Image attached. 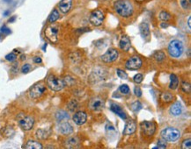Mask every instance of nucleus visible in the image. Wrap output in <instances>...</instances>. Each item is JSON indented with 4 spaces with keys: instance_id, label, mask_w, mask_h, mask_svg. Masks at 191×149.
Returning a JSON list of instances; mask_svg holds the SVG:
<instances>
[{
    "instance_id": "obj_1",
    "label": "nucleus",
    "mask_w": 191,
    "mask_h": 149,
    "mask_svg": "<svg viewBox=\"0 0 191 149\" xmlns=\"http://www.w3.org/2000/svg\"><path fill=\"white\" fill-rule=\"evenodd\" d=\"M113 7L114 12L123 18L130 17L134 12V7L129 0H117L114 3Z\"/></svg>"
},
{
    "instance_id": "obj_2",
    "label": "nucleus",
    "mask_w": 191,
    "mask_h": 149,
    "mask_svg": "<svg viewBox=\"0 0 191 149\" xmlns=\"http://www.w3.org/2000/svg\"><path fill=\"white\" fill-rule=\"evenodd\" d=\"M46 82H47V86L53 91H62L65 85L64 82L55 75H50L46 80Z\"/></svg>"
},
{
    "instance_id": "obj_3",
    "label": "nucleus",
    "mask_w": 191,
    "mask_h": 149,
    "mask_svg": "<svg viewBox=\"0 0 191 149\" xmlns=\"http://www.w3.org/2000/svg\"><path fill=\"white\" fill-rule=\"evenodd\" d=\"M183 50H184V47H183L182 41H178V40H173L169 43L168 53L173 58L180 57L183 53Z\"/></svg>"
},
{
    "instance_id": "obj_4",
    "label": "nucleus",
    "mask_w": 191,
    "mask_h": 149,
    "mask_svg": "<svg viewBox=\"0 0 191 149\" xmlns=\"http://www.w3.org/2000/svg\"><path fill=\"white\" fill-rule=\"evenodd\" d=\"M180 136H181L180 131L173 127L165 128L161 132V137L165 141H171V142L176 141L180 138Z\"/></svg>"
},
{
    "instance_id": "obj_5",
    "label": "nucleus",
    "mask_w": 191,
    "mask_h": 149,
    "mask_svg": "<svg viewBox=\"0 0 191 149\" xmlns=\"http://www.w3.org/2000/svg\"><path fill=\"white\" fill-rule=\"evenodd\" d=\"M46 92V86L43 82H38L36 84L33 86L28 92V95L30 98L34 100L39 99L41 98L42 96L44 95Z\"/></svg>"
},
{
    "instance_id": "obj_6",
    "label": "nucleus",
    "mask_w": 191,
    "mask_h": 149,
    "mask_svg": "<svg viewBox=\"0 0 191 149\" xmlns=\"http://www.w3.org/2000/svg\"><path fill=\"white\" fill-rule=\"evenodd\" d=\"M105 18L104 12L100 9H96L92 12L90 14V18L89 20L91 22L92 25L95 26V27H100V25L103 23Z\"/></svg>"
},
{
    "instance_id": "obj_7",
    "label": "nucleus",
    "mask_w": 191,
    "mask_h": 149,
    "mask_svg": "<svg viewBox=\"0 0 191 149\" xmlns=\"http://www.w3.org/2000/svg\"><path fill=\"white\" fill-rule=\"evenodd\" d=\"M19 127L22 128L24 131H29L31 130L34 125V117L31 116H26V115H22L20 117H19Z\"/></svg>"
},
{
    "instance_id": "obj_8",
    "label": "nucleus",
    "mask_w": 191,
    "mask_h": 149,
    "mask_svg": "<svg viewBox=\"0 0 191 149\" xmlns=\"http://www.w3.org/2000/svg\"><path fill=\"white\" fill-rule=\"evenodd\" d=\"M46 38L52 43H56L58 41V27L56 25H50L45 29Z\"/></svg>"
},
{
    "instance_id": "obj_9",
    "label": "nucleus",
    "mask_w": 191,
    "mask_h": 149,
    "mask_svg": "<svg viewBox=\"0 0 191 149\" xmlns=\"http://www.w3.org/2000/svg\"><path fill=\"white\" fill-rule=\"evenodd\" d=\"M119 53L115 48H109L106 53H105L102 56H101V60L106 62V63H111L115 62L117 58H118Z\"/></svg>"
},
{
    "instance_id": "obj_10",
    "label": "nucleus",
    "mask_w": 191,
    "mask_h": 149,
    "mask_svg": "<svg viewBox=\"0 0 191 149\" xmlns=\"http://www.w3.org/2000/svg\"><path fill=\"white\" fill-rule=\"evenodd\" d=\"M142 60L138 56H133L128 60L125 63V67L129 70H136L142 67Z\"/></svg>"
},
{
    "instance_id": "obj_11",
    "label": "nucleus",
    "mask_w": 191,
    "mask_h": 149,
    "mask_svg": "<svg viewBox=\"0 0 191 149\" xmlns=\"http://www.w3.org/2000/svg\"><path fill=\"white\" fill-rule=\"evenodd\" d=\"M142 132L147 136H152L156 131V125L152 121H143L140 124Z\"/></svg>"
},
{
    "instance_id": "obj_12",
    "label": "nucleus",
    "mask_w": 191,
    "mask_h": 149,
    "mask_svg": "<svg viewBox=\"0 0 191 149\" xmlns=\"http://www.w3.org/2000/svg\"><path fill=\"white\" fill-rule=\"evenodd\" d=\"M105 102L102 98H100L99 97H93L91 99L90 103H89V108L91 109L93 112H100L102 109L104 108Z\"/></svg>"
},
{
    "instance_id": "obj_13",
    "label": "nucleus",
    "mask_w": 191,
    "mask_h": 149,
    "mask_svg": "<svg viewBox=\"0 0 191 149\" xmlns=\"http://www.w3.org/2000/svg\"><path fill=\"white\" fill-rule=\"evenodd\" d=\"M87 115L85 112H77L73 116V121L77 126H82L87 122Z\"/></svg>"
},
{
    "instance_id": "obj_14",
    "label": "nucleus",
    "mask_w": 191,
    "mask_h": 149,
    "mask_svg": "<svg viewBox=\"0 0 191 149\" xmlns=\"http://www.w3.org/2000/svg\"><path fill=\"white\" fill-rule=\"evenodd\" d=\"M72 6V0H61L58 4V9L63 13H67Z\"/></svg>"
},
{
    "instance_id": "obj_15",
    "label": "nucleus",
    "mask_w": 191,
    "mask_h": 149,
    "mask_svg": "<svg viewBox=\"0 0 191 149\" xmlns=\"http://www.w3.org/2000/svg\"><path fill=\"white\" fill-rule=\"evenodd\" d=\"M136 124L134 120H129L126 125H125V127H124V131H123V134L124 135H130V134H133L135 132H136Z\"/></svg>"
},
{
    "instance_id": "obj_16",
    "label": "nucleus",
    "mask_w": 191,
    "mask_h": 149,
    "mask_svg": "<svg viewBox=\"0 0 191 149\" xmlns=\"http://www.w3.org/2000/svg\"><path fill=\"white\" fill-rule=\"evenodd\" d=\"M58 131L64 134V135H69L71 133H72L73 132V128L71 126V124L68 122H63L61 123L58 127Z\"/></svg>"
},
{
    "instance_id": "obj_17",
    "label": "nucleus",
    "mask_w": 191,
    "mask_h": 149,
    "mask_svg": "<svg viewBox=\"0 0 191 149\" xmlns=\"http://www.w3.org/2000/svg\"><path fill=\"white\" fill-rule=\"evenodd\" d=\"M119 47L120 48L125 52H127L128 50L131 47V42H130V38L126 35H123L121 40H120V42H119Z\"/></svg>"
},
{
    "instance_id": "obj_18",
    "label": "nucleus",
    "mask_w": 191,
    "mask_h": 149,
    "mask_svg": "<svg viewBox=\"0 0 191 149\" xmlns=\"http://www.w3.org/2000/svg\"><path fill=\"white\" fill-rule=\"evenodd\" d=\"M110 109H111V111H112L113 112L115 113V114H116L117 116H119L121 118H123V119H126V118H127L126 113L124 112V111L121 108V106H119L118 104H111Z\"/></svg>"
},
{
    "instance_id": "obj_19",
    "label": "nucleus",
    "mask_w": 191,
    "mask_h": 149,
    "mask_svg": "<svg viewBox=\"0 0 191 149\" xmlns=\"http://www.w3.org/2000/svg\"><path fill=\"white\" fill-rule=\"evenodd\" d=\"M139 31L140 34L144 39H149L150 38V28L147 23H141L139 25Z\"/></svg>"
},
{
    "instance_id": "obj_20",
    "label": "nucleus",
    "mask_w": 191,
    "mask_h": 149,
    "mask_svg": "<svg viewBox=\"0 0 191 149\" xmlns=\"http://www.w3.org/2000/svg\"><path fill=\"white\" fill-rule=\"evenodd\" d=\"M182 112V106L180 102H176L171 106L170 108V113L173 116H179Z\"/></svg>"
},
{
    "instance_id": "obj_21",
    "label": "nucleus",
    "mask_w": 191,
    "mask_h": 149,
    "mask_svg": "<svg viewBox=\"0 0 191 149\" xmlns=\"http://www.w3.org/2000/svg\"><path fill=\"white\" fill-rule=\"evenodd\" d=\"M50 129H38L36 132V137L40 140H46L50 135Z\"/></svg>"
},
{
    "instance_id": "obj_22",
    "label": "nucleus",
    "mask_w": 191,
    "mask_h": 149,
    "mask_svg": "<svg viewBox=\"0 0 191 149\" xmlns=\"http://www.w3.org/2000/svg\"><path fill=\"white\" fill-rule=\"evenodd\" d=\"M179 85V78L176 75L171 74L170 75V83H169V89L170 90H176Z\"/></svg>"
},
{
    "instance_id": "obj_23",
    "label": "nucleus",
    "mask_w": 191,
    "mask_h": 149,
    "mask_svg": "<svg viewBox=\"0 0 191 149\" xmlns=\"http://www.w3.org/2000/svg\"><path fill=\"white\" fill-rule=\"evenodd\" d=\"M43 147L41 143L34 141V140H29L25 146V148L27 149H41Z\"/></svg>"
},
{
    "instance_id": "obj_24",
    "label": "nucleus",
    "mask_w": 191,
    "mask_h": 149,
    "mask_svg": "<svg viewBox=\"0 0 191 149\" xmlns=\"http://www.w3.org/2000/svg\"><path fill=\"white\" fill-rule=\"evenodd\" d=\"M60 17L59 12L57 9H54L52 11V12L50 13V15L49 16V18H48V21L50 23H54L56 22Z\"/></svg>"
},
{
    "instance_id": "obj_25",
    "label": "nucleus",
    "mask_w": 191,
    "mask_h": 149,
    "mask_svg": "<svg viewBox=\"0 0 191 149\" xmlns=\"http://www.w3.org/2000/svg\"><path fill=\"white\" fill-rule=\"evenodd\" d=\"M56 119L58 121L61 122V121H64V120L68 119L69 115L68 113L64 112V111H58L56 113Z\"/></svg>"
},
{
    "instance_id": "obj_26",
    "label": "nucleus",
    "mask_w": 191,
    "mask_h": 149,
    "mask_svg": "<svg viewBox=\"0 0 191 149\" xmlns=\"http://www.w3.org/2000/svg\"><path fill=\"white\" fill-rule=\"evenodd\" d=\"M160 98L163 102H166V103H169V102H172L173 99V94H171L170 92H164L161 94L160 96Z\"/></svg>"
},
{
    "instance_id": "obj_27",
    "label": "nucleus",
    "mask_w": 191,
    "mask_h": 149,
    "mask_svg": "<svg viewBox=\"0 0 191 149\" xmlns=\"http://www.w3.org/2000/svg\"><path fill=\"white\" fill-rule=\"evenodd\" d=\"M153 58H154L157 62H163L164 60L166 59V54H164L162 51H158V52H156L154 54Z\"/></svg>"
},
{
    "instance_id": "obj_28",
    "label": "nucleus",
    "mask_w": 191,
    "mask_h": 149,
    "mask_svg": "<svg viewBox=\"0 0 191 149\" xmlns=\"http://www.w3.org/2000/svg\"><path fill=\"white\" fill-rule=\"evenodd\" d=\"M159 18H160L161 20H163V21H167V20H169V19L171 18V15H170V13H168L167 12L162 11V12H160V13H159Z\"/></svg>"
},
{
    "instance_id": "obj_29",
    "label": "nucleus",
    "mask_w": 191,
    "mask_h": 149,
    "mask_svg": "<svg viewBox=\"0 0 191 149\" xmlns=\"http://www.w3.org/2000/svg\"><path fill=\"white\" fill-rule=\"evenodd\" d=\"M131 109H132V111H133V112H139V111H140V110L142 109L141 103H140L139 101H136V102H134V103L131 104Z\"/></svg>"
},
{
    "instance_id": "obj_30",
    "label": "nucleus",
    "mask_w": 191,
    "mask_h": 149,
    "mask_svg": "<svg viewBox=\"0 0 191 149\" xmlns=\"http://www.w3.org/2000/svg\"><path fill=\"white\" fill-rule=\"evenodd\" d=\"M182 89L184 92L189 93L190 92V83L187 82H183L182 84Z\"/></svg>"
},
{
    "instance_id": "obj_31",
    "label": "nucleus",
    "mask_w": 191,
    "mask_h": 149,
    "mask_svg": "<svg viewBox=\"0 0 191 149\" xmlns=\"http://www.w3.org/2000/svg\"><path fill=\"white\" fill-rule=\"evenodd\" d=\"M120 91L123 93V94H129L130 93V88H129V86L127 85V84H123V85L120 86Z\"/></svg>"
},
{
    "instance_id": "obj_32",
    "label": "nucleus",
    "mask_w": 191,
    "mask_h": 149,
    "mask_svg": "<svg viewBox=\"0 0 191 149\" xmlns=\"http://www.w3.org/2000/svg\"><path fill=\"white\" fill-rule=\"evenodd\" d=\"M116 72H117V76H118L121 79H127L128 78L127 73L125 72V71H123V70H122V69H117Z\"/></svg>"
},
{
    "instance_id": "obj_33",
    "label": "nucleus",
    "mask_w": 191,
    "mask_h": 149,
    "mask_svg": "<svg viewBox=\"0 0 191 149\" xmlns=\"http://www.w3.org/2000/svg\"><path fill=\"white\" fill-rule=\"evenodd\" d=\"M30 69H31V65L30 64H25V65H23L22 68H21V72L23 74H27V73L30 71Z\"/></svg>"
},
{
    "instance_id": "obj_34",
    "label": "nucleus",
    "mask_w": 191,
    "mask_h": 149,
    "mask_svg": "<svg viewBox=\"0 0 191 149\" xmlns=\"http://www.w3.org/2000/svg\"><path fill=\"white\" fill-rule=\"evenodd\" d=\"M5 59H6L8 62H14V61L17 59V56H16V54H14L13 53H11V54H8L5 56Z\"/></svg>"
},
{
    "instance_id": "obj_35",
    "label": "nucleus",
    "mask_w": 191,
    "mask_h": 149,
    "mask_svg": "<svg viewBox=\"0 0 191 149\" xmlns=\"http://www.w3.org/2000/svg\"><path fill=\"white\" fill-rule=\"evenodd\" d=\"M190 142H191L190 139H188V140H184V141H183V143H182V148L190 149L191 148Z\"/></svg>"
},
{
    "instance_id": "obj_36",
    "label": "nucleus",
    "mask_w": 191,
    "mask_h": 149,
    "mask_svg": "<svg viewBox=\"0 0 191 149\" xmlns=\"http://www.w3.org/2000/svg\"><path fill=\"white\" fill-rule=\"evenodd\" d=\"M133 80H134V82L136 83H140L143 81V76H142L141 74H136V76L133 77Z\"/></svg>"
},
{
    "instance_id": "obj_37",
    "label": "nucleus",
    "mask_w": 191,
    "mask_h": 149,
    "mask_svg": "<svg viewBox=\"0 0 191 149\" xmlns=\"http://www.w3.org/2000/svg\"><path fill=\"white\" fill-rule=\"evenodd\" d=\"M68 106H69V108H70V110L74 111L75 109H77V102H76L75 100H72V101L69 103Z\"/></svg>"
},
{
    "instance_id": "obj_38",
    "label": "nucleus",
    "mask_w": 191,
    "mask_h": 149,
    "mask_svg": "<svg viewBox=\"0 0 191 149\" xmlns=\"http://www.w3.org/2000/svg\"><path fill=\"white\" fill-rule=\"evenodd\" d=\"M181 5L183 9H188L189 7V0H182L181 1Z\"/></svg>"
},
{
    "instance_id": "obj_39",
    "label": "nucleus",
    "mask_w": 191,
    "mask_h": 149,
    "mask_svg": "<svg viewBox=\"0 0 191 149\" xmlns=\"http://www.w3.org/2000/svg\"><path fill=\"white\" fill-rule=\"evenodd\" d=\"M157 147H159V148H166L167 147L166 142L164 140H159L158 141V147H156L154 148H157Z\"/></svg>"
},
{
    "instance_id": "obj_40",
    "label": "nucleus",
    "mask_w": 191,
    "mask_h": 149,
    "mask_svg": "<svg viewBox=\"0 0 191 149\" xmlns=\"http://www.w3.org/2000/svg\"><path fill=\"white\" fill-rule=\"evenodd\" d=\"M134 93H135V95H136L137 97H140L142 96L141 89H140L139 87H136V88L134 89Z\"/></svg>"
},
{
    "instance_id": "obj_41",
    "label": "nucleus",
    "mask_w": 191,
    "mask_h": 149,
    "mask_svg": "<svg viewBox=\"0 0 191 149\" xmlns=\"http://www.w3.org/2000/svg\"><path fill=\"white\" fill-rule=\"evenodd\" d=\"M67 142H68V144L72 145V147H74L75 145L77 144V140L76 138H71V139H69Z\"/></svg>"
},
{
    "instance_id": "obj_42",
    "label": "nucleus",
    "mask_w": 191,
    "mask_h": 149,
    "mask_svg": "<svg viewBox=\"0 0 191 149\" xmlns=\"http://www.w3.org/2000/svg\"><path fill=\"white\" fill-rule=\"evenodd\" d=\"M1 32H4V33H6V34H8V33H10V32H11V30H10L8 27H3L2 28H1Z\"/></svg>"
},
{
    "instance_id": "obj_43",
    "label": "nucleus",
    "mask_w": 191,
    "mask_h": 149,
    "mask_svg": "<svg viewBox=\"0 0 191 149\" xmlns=\"http://www.w3.org/2000/svg\"><path fill=\"white\" fill-rule=\"evenodd\" d=\"M41 57H34V62H35V63H41Z\"/></svg>"
},
{
    "instance_id": "obj_44",
    "label": "nucleus",
    "mask_w": 191,
    "mask_h": 149,
    "mask_svg": "<svg viewBox=\"0 0 191 149\" xmlns=\"http://www.w3.org/2000/svg\"><path fill=\"white\" fill-rule=\"evenodd\" d=\"M160 27H162V28H167V27H168V25L167 24V23H161V25H160Z\"/></svg>"
},
{
    "instance_id": "obj_45",
    "label": "nucleus",
    "mask_w": 191,
    "mask_h": 149,
    "mask_svg": "<svg viewBox=\"0 0 191 149\" xmlns=\"http://www.w3.org/2000/svg\"><path fill=\"white\" fill-rule=\"evenodd\" d=\"M190 20H191V18H190V17H188V28H189V29H190V27H191Z\"/></svg>"
},
{
    "instance_id": "obj_46",
    "label": "nucleus",
    "mask_w": 191,
    "mask_h": 149,
    "mask_svg": "<svg viewBox=\"0 0 191 149\" xmlns=\"http://www.w3.org/2000/svg\"><path fill=\"white\" fill-rule=\"evenodd\" d=\"M136 2H139V3H143V2H146V0H136Z\"/></svg>"
}]
</instances>
